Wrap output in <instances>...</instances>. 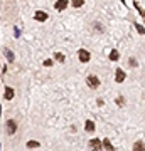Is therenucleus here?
<instances>
[{
  "label": "nucleus",
  "mask_w": 145,
  "mask_h": 151,
  "mask_svg": "<svg viewBox=\"0 0 145 151\" xmlns=\"http://www.w3.org/2000/svg\"><path fill=\"white\" fill-rule=\"evenodd\" d=\"M117 104H118V106H123V104H125V99H123L122 96H120L118 99H117Z\"/></svg>",
  "instance_id": "obj_20"
},
{
  "label": "nucleus",
  "mask_w": 145,
  "mask_h": 151,
  "mask_svg": "<svg viewBox=\"0 0 145 151\" xmlns=\"http://www.w3.org/2000/svg\"><path fill=\"white\" fill-rule=\"evenodd\" d=\"M101 146H103V150H106V151H113V150H115L113 145H111V141L108 139V138H105V139L101 141Z\"/></svg>",
  "instance_id": "obj_10"
},
{
  "label": "nucleus",
  "mask_w": 145,
  "mask_h": 151,
  "mask_svg": "<svg viewBox=\"0 0 145 151\" xmlns=\"http://www.w3.org/2000/svg\"><path fill=\"white\" fill-rule=\"evenodd\" d=\"M5 133L9 136H12V134L17 133V123L14 121V119H7L5 121Z\"/></svg>",
  "instance_id": "obj_1"
},
{
  "label": "nucleus",
  "mask_w": 145,
  "mask_h": 151,
  "mask_svg": "<svg viewBox=\"0 0 145 151\" xmlns=\"http://www.w3.org/2000/svg\"><path fill=\"white\" fill-rule=\"evenodd\" d=\"M133 151H145V150H144V139L135 141V145H133Z\"/></svg>",
  "instance_id": "obj_13"
},
{
  "label": "nucleus",
  "mask_w": 145,
  "mask_h": 151,
  "mask_svg": "<svg viewBox=\"0 0 145 151\" xmlns=\"http://www.w3.org/2000/svg\"><path fill=\"white\" fill-rule=\"evenodd\" d=\"M14 96H15V91H14V87L5 86V89H4V97H5L7 101H12V99H14Z\"/></svg>",
  "instance_id": "obj_6"
},
{
  "label": "nucleus",
  "mask_w": 145,
  "mask_h": 151,
  "mask_svg": "<svg viewBox=\"0 0 145 151\" xmlns=\"http://www.w3.org/2000/svg\"><path fill=\"white\" fill-rule=\"evenodd\" d=\"M71 5L74 7V9H79V7L85 5V0H71Z\"/></svg>",
  "instance_id": "obj_15"
},
{
  "label": "nucleus",
  "mask_w": 145,
  "mask_h": 151,
  "mask_svg": "<svg viewBox=\"0 0 145 151\" xmlns=\"http://www.w3.org/2000/svg\"><path fill=\"white\" fill-rule=\"evenodd\" d=\"M125 79H127V74H125V70L122 69V67H117V70H115V81L117 82H125Z\"/></svg>",
  "instance_id": "obj_5"
},
{
  "label": "nucleus",
  "mask_w": 145,
  "mask_h": 151,
  "mask_svg": "<svg viewBox=\"0 0 145 151\" xmlns=\"http://www.w3.org/2000/svg\"><path fill=\"white\" fill-rule=\"evenodd\" d=\"M85 129H86V133H95V123L91 119H88L85 123Z\"/></svg>",
  "instance_id": "obj_11"
},
{
  "label": "nucleus",
  "mask_w": 145,
  "mask_h": 151,
  "mask_svg": "<svg viewBox=\"0 0 145 151\" xmlns=\"http://www.w3.org/2000/svg\"><path fill=\"white\" fill-rule=\"evenodd\" d=\"M27 148H29V150H36V148H39V146H41V143H39V141H27Z\"/></svg>",
  "instance_id": "obj_14"
},
{
  "label": "nucleus",
  "mask_w": 145,
  "mask_h": 151,
  "mask_svg": "<svg viewBox=\"0 0 145 151\" xmlns=\"http://www.w3.org/2000/svg\"><path fill=\"white\" fill-rule=\"evenodd\" d=\"M68 5H69V0H58V2L54 4V9L58 12H63Z\"/></svg>",
  "instance_id": "obj_7"
},
{
  "label": "nucleus",
  "mask_w": 145,
  "mask_h": 151,
  "mask_svg": "<svg viewBox=\"0 0 145 151\" xmlns=\"http://www.w3.org/2000/svg\"><path fill=\"white\" fill-rule=\"evenodd\" d=\"M54 59L58 60V62H64L66 57H64V54H61V52H54Z\"/></svg>",
  "instance_id": "obj_16"
},
{
  "label": "nucleus",
  "mask_w": 145,
  "mask_h": 151,
  "mask_svg": "<svg viewBox=\"0 0 145 151\" xmlns=\"http://www.w3.org/2000/svg\"><path fill=\"white\" fill-rule=\"evenodd\" d=\"M108 59H110V60H118V59H120V52H118V50H115V49H113L111 52L108 54Z\"/></svg>",
  "instance_id": "obj_12"
},
{
  "label": "nucleus",
  "mask_w": 145,
  "mask_h": 151,
  "mask_svg": "<svg viewBox=\"0 0 145 151\" xmlns=\"http://www.w3.org/2000/svg\"><path fill=\"white\" fill-rule=\"evenodd\" d=\"M4 55L7 57V60H9V62H14V60H15V55H14V52H12L9 47L4 49Z\"/></svg>",
  "instance_id": "obj_9"
},
{
  "label": "nucleus",
  "mask_w": 145,
  "mask_h": 151,
  "mask_svg": "<svg viewBox=\"0 0 145 151\" xmlns=\"http://www.w3.org/2000/svg\"><path fill=\"white\" fill-rule=\"evenodd\" d=\"M78 57H79V62L86 64V62H90V59H91V54H90V50H86V49H79Z\"/></svg>",
  "instance_id": "obj_3"
},
{
  "label": "nucleus",
  "mask_w": 145,
  "mask_h": 151,
  "mask_svg": "<svg viewBox=\"0 0 145 151\" xmlns=\"http://www.w3.org/2000/svg\"><path fill=\"white\" fill-rule=\"evenodd\" d=\"M135 29H137V32H138L140 35H144V34H145V30H144V25H142V24H135Z\"/></svg>",
  "instance_id": "obj_17"
},
{
  "label": "nucleus",
  "mask_w": 145,
  "mask_h": 151,
  "mask_svg": "<svg viewBox=\"0 0 145 151\" xmlns=\"http://www.w3.org/2000/svg\"><path fill=\"white\" fill-rule=\"evenodd\" d=\"M88 146H90V150H91V151H101V150H103L101 141L98 139V138H93V139H90Z\"/></svg>",
  "instance_id": "obj_4"
},
{
  "label": "nucleus",
  "mask_w": 145,
  "mask_h": 151,
  "mask_svg": "<svg viewBox=\"0 0 145 151\" xmlns=\"http://www.w3.org/2000/svg\"><path fill=\"white\" fill-rule=\"evenodd\" d=\"M130 65H132V67H137V65H138L137 59H133V57H132V59H130Z\"/></svg>",
  "instance_id": "obj_19"
},
{
  "label": "nucleus",
  "mask_w": 145,
  "mask_h": 151,
  "mask_svg": "<svg viewBox=\"0 0 145 151\" xmlns=\"http://www.w3.org/2000/svg\"><path fill=\"white\" fill-rule=\"evenodd\" d=\"M44 65H46V67H52V60L46 59V60H44Z\"/></svg>",
  "instance_id": "obj_18"
},
{
  "label": "nucleus",
  "mask_w": 145,
  "mask_h": 151,
  "mask_svg": "<svg viewBox=\"0 0 145 151\" xmlns=\"http://www.w3.org/2000/svg\"><path fill=\"white\" fill-rule=\"evenodd\" d=\"M34 19H36L37 22H46L49 19V15L46 14V12H42V10H37L36 14H34Z\"/></svg>",
  "instance_id": "obj_8"
},
{
  "label": "nucleus",
  "mask_w": 145,
  "mask_h": 151,
  "mask_svg": "<svg viewBox=\"0 0 145 151\" xmlns=\"http://www.w3.org/2000/svg\"><path fill=\"white\" fill-rule=\"evenodd\" d=\"M86 84L91 87V89H98V87H100V79H98V76L90 74L86 77Z\"/></svg>",
  "instance_id": "obj_2"
}]
</instances>
